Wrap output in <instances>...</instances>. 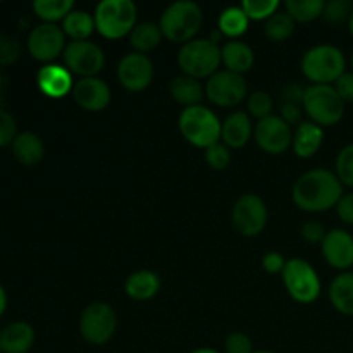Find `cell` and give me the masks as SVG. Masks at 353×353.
Wrapping results in <instances>:
<instances>
[{
	"label": "cell",
	"instance_id": "43",
	"mask_svg": "<svg viewBox=\"0 0 353 353\" xmlns=\"http://www.w3.org/2000/svg\"><path fill=\"white\" fill-rule=\"evenodd\" d=\"M333 86L345 103H353V71L340 76Z\"/></svg>",
	"mask_w": 353,
	"mask_h": 353
},
{
	"label": "cell",
	"instance_id": "34",
	"mask_svg": "<svg viewBox=\"0 0 353 353\" xmlns=\"http://www.w3.org/2000/svg\"><path fill=\"white\" fill-rule=\"evenodd\" d=\"M334 165H336L334 174L340 179L341 185L347 186V188H353V143L341 148Z\"/></svg>",
	"mask_w": 353,
	"mask_h": 353
},
{
	"label": "cell",
	"instance_id": "17",
	"mask_svg": "<svg viewBox=\"0 0 353 353\" xmlns=\"http://www.w3.org/2000/svg\"><path fill=\"white\" fill-rule=\"evenodd\" d=\"M323 257L331 268L347 272L353 268V236L345 230L327 231L321 243Z\"/></svg>",
	"mask_w": 353,
	"mask_h": 353
},
{
	"label": "cell",
	"instance_id": "40",
	"mask_svg": "<svg viewBox=\"0 0 353 353\" xmlns=\"http://www.w3.org/2000/svg\"><path fill=\"white\" fill-rule=\"evenodd\" d=\"M300 234H302L303 240L307 243H323L324 238H326L327 231L324 228V224H321L319 221H307L302 228H300Z\"/></svg>",
	"mask_w": 353,
	"mask_h": 353
},
{
	"label": "cell",
	"instance_id": "38",
	"mask_svg": "<svg viewBox=\"0 0 353 353\" xmlns=\"http://www.w3.org/2000/svg\"><path fill=\"white\" fill-rule=\"evenodd\" d=\"M17 137V124L12 114L7 112L0 107V148L12 145L14 138Z\"/></svg>",
	"mask_w": 353,
	"mask_h": 353
},
{
	"label": "cell",
	"instance_id": "26",
	"mask_svg": "<svg viewBox=\"0 0 353 353\" xmlns=\"http://www.w3.org/2000/svg\"><path fill=\"white\" fill-rule=\"evenodd\" d=\"M330 302L343 316L353 317V272L347 271L338 274L331 281Z\"/></svg>",
	"mask_w": 353,
	"mask_h": 353
},
{
	"label": "cell",
	"instance_id": "33",
	"mask_svg": "<svg viewBox=\"0 0 353 353\" xmlns=\"http://www.w3.org/2000/svg\"><path fill=\"white\" fill-rule=\"evenodd\" d=\"M241 9L250 21H268L279 10L278 0H243Z\"/></svg>",
	"mask_w": 353,
	"mask_h": 353
},
{
	"label": "cell",
	"instance_id": "48",
	"mask_svg": "<svg viewBox=\"0 0 353 353\" xmlns=\"http://www.w3.org/2000/svg\"><path fill=\"white\" fill-rule=\"evenodd\" d=\"M348 31H350V34L353 37V12H352L350 19H348Z\"/></svg>",
	"mask_w": 353,
	"mask_h": 353
},
{
	"label": "cell",
	"instance_id": "24",
	"mask_svg": "<svg viewBox=\"0 0 353 353\" xmlns=\"http://www.w3.org/2000/svg\"><path fill=\"white\" fill-rule=\"evenodd\" d=\"M12 154L19 164L26 168L40 164L45 155V145L41 138L33 131H23L17 133V137L12 141Z\"/></svg>",
	"mask_w": 353,
	"mask_h": 353
},
{
	"label": "cell",
	"instance_id": "3",
	"mask_svg": "<svg viewBox=\"0 0 353 353\" xmlns=\"http://www.w3.org/2000/svg\"><path fill=\"white\" fill-rule=\"evenodd\" d=\"M302 72L312 85H331L347 72V59L334 45H316L303 55Z\"/></svg>",
	"mask_w": 353,
	"mask_h": 353
},
{
	"label": "cell",
	"instance_id": "13",
	"mask_svg": "<svg viewBox=\"0 0 353 353\" xmlns=\"http://www.w3.org/2000/svg\"><path fill=\"white\" fill-rule=\"evenodd\" d=\"M28 50L38 62L50 64L65 50V34L57 24L43 23L31 30L28 37Z\"/></svg>",
	"mask_w": 353,
	"mask_h": 353
},
{
	"label": "cell",
	"instance_id": "49",
	"mask_svg": "<svg viewBox=\"0 0 353 353\" xmlns=\"http://www.w3.org/2000/svg\"><path fill=\"white\" fill-rule=\"evenodd\" d=\"M254 353H274V352H269V350H259V352H254Z\"/></svg>",
	"mask_w": 353,
	"mask_h": 353
},
{
	"label": "cell",
	"instance_id": "5",
	"mask_svg": "<svg viewBox=\"0 0 353 353\" xmlns=\"http://www.w3.org/2000/svg\"><path fill=\"white\" fill-rule=\"evenodd\" d=\"M221 59L219 45L214 43L210 38H195L188 43L181 45L178 54V64L183 74L192 76L195 79H209L219 71Z\"/></svg>",
	"mask_w": 353,
	"mask_h": 353
},
{
	"label": "cell",
	"instance_id": "21",
	"mask_svg": "<svg viewBox=\"0 0 353 353\" xmlns=\"http://www.w3.org/2000/svg\"><path fill=\"white\" fill-rule=\"evenodd\" d=\"M221 59L226 71L241 74L250 71L255 64V54L250 45L240 40H230L221 47Z\"/></svg>",
	"mask_w": 353,
	"mask_h": 353
},
{
	"label": "cell",
	"instance_id": "28",
	"mask_svg": "<svg viewBox=\"0 0 353 353\" xmlns=\"http://www.w3.org/2000/svg\"><path fill=\"white\" fill-rule=\"evenodd\" d=\"M248 26H250V19L241 7H228L219 14V19H217L219 33L231 40H238L241 34L247 33Z\"/></svg>",
	"mask_w": 353,
	"mask_h": 353
},
{
	"label": "cell",
	"instance_id": "15",
	"mask_svg": "<svg viewBox=\"0 0 353 353\" xmlns=\"http://www.w3.org/2000/svg\"><path fill=\"white\" fill-rule=\"evenodd\" d=\"M117 79L128 92H143L154 79V62L138 52L126 54L117 65Z\"/></svg>",
	"mask_w": 353,
	"mask_h": 353
},
{
	"label": "cell",
	"instance_id": "8",
	"mask_svg": "<svg viewBox=\"0 0 353 353\" xmlns=\"http://www.w3.org/2000/svg\"><path fill=\"white\" fill-rule=\"evenodd\" d=\"M281 276L288 295L299 303H314L323 292L319 274L305 259H290Z\"/></svg>",
	"mask_w": 353,
	"mask_h": 353
},
{
	"label": "cell",
	"instance_id": "31",
	"mask_svg": "<svg viewBox=\"0 0 353 353\" xmlns=\"http://www.w3.org/2000/svg\"><path fill=\"white\" fill-rule=\"evenodd\" d=\"M324 6H326L324 0H288L285 3L286 12L292 16V19L302 24L312 23L323 17Z\"/></svg>",
	"mask_w": 353,
	"mask_h": 353
},
{
	"label": "cell",
	"instance_id": "7",
	"mask_svg": "<svg viewBox=\"0 0 353 353\" xmlns=\"http://www.w3.org/2000/svg\"><path fill=\"white\" fill-rule=\"evenodd\" d=\"M345 105L333 85H309L303 92L302 107L314 124L334 126L345 116Z\"/></svg>",
	"mask_w": 353,
	"mask_h": 353
},
{
	"label": "cell",
	"instance_id": "27",
	"mask_svg": "<svg viewBox=\"0 0 353 353\" xmlns=\"http://www.w3.org/2000/svg\"><path fill=\"white\" fill-rule=\"evenodd\" d=\"M95 30V17H93V14L86 12V10H72L62 21V31L72 41L88 40L90 34Z\"/></svg>",
	"mask_w": 353,
	"mask_h": 353
},
{
	"label": "cell",
	"instance_id": "44",
	"mask_svg": "<svg viewBox=\"0 0 353 353\" xmlns=\"http://www.w3.org/2000/svg\"><path fill=\"white\" fill-rule=\"evenodd\" d=\"M336 212L345 224L353 226V193H343L340 202L336 203Z\"/></svg>",
	"mask_w": 353,
	"mask_h": 353
},
{
	"label": "cell",
	"instance_id": "47",
	"mask_svg": "<svg viewBox=\"0 0 353 353\" xmlns=\"http://www.w3.org/2000/svg\"><path fill=\"white\" fill-rule=\"evenodd\" d=\"M190 353H219L216 348H209V347H203V348H196V350L190 352Z\"/></svg>",
	"mask_w": 353,
	"mask_h": 353
},
{
	"label": "cell",
	"instance_id": "2",
	"mask_svg": "<svg viewBox=\"0 0 353 353\" xmlns=\"http://www.w3.org/2000/svg\"><path fill=\"white\" fill-rule=\"evenodd\" d=\"M203 23V12L199 3L192 0H178L162 12L159 26L162 34L172 43H188L195 40Z\"/></svg>",
	"mask_w": 353,
	"mask_h": 353
},
{
	"label": "cell",
	"instance_id": "51",
	"mask_svg": "<svg viewBox=\"0 0 353 353\" xmlns=\"http://www.w3.org/2000/svg\"><path fill=\"white\" fill-rule=\"evenodd\" d=\"M0 353H2V341H0Z\"/></svg>",
	"mask_w": 353,
	"mask_h": 353
},
{
	"label": "cell",
	"instance_id": "23",
	"mask_svg": "<svg viewBox=\"0 0 353 353\" xmlns=\"http://www.w3.org/2000/svg\"><path fill=\"white\" fill-rule=\"evenodd\" d=\"M0 341L3 353H28L34 345V330L24 321H16L0 331Z\"/></svg>",
	"mask_w": 353,
	"mask_h": 353
},
{
	"label": "cell",
	"instance_id": "32",
	"mask_svg": "<svg viewBox=\"0 0 353 353\" xmlns=\"http://www.w3.org/2000/svg\"><path fill=\"white\" fill-rule=\"evenodd\" d=\"M295 24L296 23L286 10H278L274 16H271L265 21L264 33L271 41L281 43V41L288 40L292 37L293 31H295Z\"/></svg>",
	"mask_w": 353,
	"mask_h": 353
},
{
	"label": "cell",
	"instance_id": "29",
	"mask_svg": "<svg viewBox=\"0 0 353 353\" xmlns=\"http://www.w3.org/2000/svg\"><path fill=\"white\" fill-rule=\"evenodd\" d=\"M161 26L155 23H140L134 26V30L130 34V43L138 54H145L152 52L162 40Z\"/></svg>",
	"mask_w": 353,
	"mask_h": 353
},
{
	"label": "cell",
	"instance_id": "1",
	"mask_svg": "<svg viewBox=\"0 0 353 353\" xmlns=\"http://www.w3.org/2000/svg\"><path fill=\"white\" fill-rule=\"evenodd\" d=\"M295 205L310 214L326 212L343 196V185L327 169H312L300 176L292 190Z\"/></svg>",
	"mask_w": 353,
	"mask_h": 353
},
{
	"label": "cell",
	"instance_id": "20",
	"mask_svg": "<svg viewBox=\"0 0 353 353\" xmlns=\"http://www.w3.org/2000/svg\"><path fill=\"white\" fill-rule=\"evenodd\" d=\"M324 141V130L312 121H302L293 133V152L300 159H310L321 150Z\"/></svg>",
	"mask_w": 353,
	"mask_h": 353
},
{
	"label": "cell",
	"instance_id": "10",
	"mask_svg": "<svg viewBox=\"0 0 353 353\" xmlns=\"http://www.w3.org/2000/svg\"><path fill=\"white\" fill-rule=\"evenodd\" d=\"M268 221L269 210L261 196L255 193H243L238 196L231 210V223L241 236H259L268 226Z\"/></svg>",
	"mask_w": 353,
	"mask_h": 353
},
{
	"label": "cell",
	"instance_id": "45",
	"mask_svg": "<svg viewBox=\"0 0 353 353\" xmlns=\"http://www.w3.org/2000/svg\"><path fill=\"white\" fill-rule=\"evenodd\" d=\"M303 107L300 103L293 102H283L281 103V117L286 121V123L292 126V124H296L299 126L302 123V112Z\"/></svg>",
	"mask_w": 353,
	"mask_h": 353
},
{
	"label": "cell",
	"instance_id": "19",
	"mask_svg": "<svg viewBox=\"0 0 353 353\" xmlns=\"http://www.w3.org/2000/svg\"><path fill=\"white\" fill-rule=\"evenodd\" d=\"M252 134H254V126H252L250 116L243 110H236L224 119L221 140L226 147L241 148L250 141Z\"/></svg>",
	"mask_w": 353,
	"mask_h": 353
},
{
	"label": "cell",
	"instance_id": "46",
	"mask_svg": "<svg viewBox=\"0 0 353 353\" xmlns=\"http://www.w3.org/2000/svg\"><path fill=\"white\" fill-rule=\"evenodd\" d=\"M6 309H7V293L6 290H3V286L0 285V317L3 316Z\"/></svg>",
	"mask_w": 353,
	"mask_h": 353
},
{
	"label": "cell",
	"instance_id": "9",
	"mask_svg": "<svg viewBox=\"0 0 353 353\" xmlns=\"http://www.w3.org/2000/svg\"><path fill=\"white\" fill-rule=\"evenodd\" d=\"M117 330L116 310L105 302H93L79 317V334L83 340L95 347L109 343Z\"/></svg>",
	"mask_w": 353,
	"mask_h": 353
},
{
	"label": "cell",
	"instance_id": "14",
	"mask_svg": "<svg viewBox=\"0 0 353 353\" xmlns=\"http://www.w3.org/2000/svg\"><path fill=\"white\" fill-rule=\"evenodd\" d=\"M254 138L262 152L269 155H281L292 147L293 131L281 116L272 114L255 124Z\"/></svg>",
	"mask_w": 353,
	"mask_h": 353
},
{
	"label": "cell",
	"instance_id": "16",
	"mask_svg": "<svg viewBox=\"0 0 353 353\" xmlns=\"http://www.w3.org/2000/svg\"><path fill=\"white\" fill-rule=\"evenodd\" d=\"M72 99L81 109L88 112H100L110 103L112 93L109 85L99 76L95 78H79L72 88Z\"/></svg>",
	"mask_w": 353,
	"mask_h": 353
},
{
	"label": "cell",
	"instance_id": "42",
	"mask_svg": "<svg viewBox=\"0 0 353 353\" xmlns=\"http://www.w3.org/2000/svg\"><path fill=\"white\" fill-rule=\"evenodd\" d=\"M286 262L288 261L279 252H268L262 259V268L268 274H283Z\"/></svg>",
	"mask_w": 353,
	"mask_h": 353
},
{
	"label": "cell",
	"instance_id": "6",
	"mask_svg": "<svg viewBox=\"0 0 353 353\" xmlns=\"http://www.w3.org/2000/svg\"><path fill=\"white\" fill-rule=\"evenodd\" d=\"M95 28L107 40H119L137 26L138 7L131 0H103L97 6Z\"/></svg>",
	"mask_w": 353,
	"mask_h": 353
},
{
	"label": "cell",
	"instance_id": "41",
	"mask_svg": "<svg viewBox=\"0 0 353 353\" xmlns=\"http://www.w3.org/2000/svg\"><path fill=\"white\" fill-rule=\"evenodd\" d=\"M17 54H19L17 41L7 34H0V64H10L16 61Z\"/></svg>",
	"mask_w": 353,
	"mask_h": 353
},
{
	"label": "cell",
	"instance_id": "39",
	"mask_svg": "<svg viewBox=\"0 0 353 353\" xmlns=\"http://www.w3.org/2000/svg\"><path fill=\"white\" fill-rule=\"evenodd\" d=\"M224 348H226V353H254L252 340L241 331H233L228 334Z\"/></svg>",
	"mask_w": 353,
	"mask_h": 353
},
{
	"label": "cell",
	"instance_id": "4",
	"mask_svg": "<svg viewBox=\"0 0 353 353\" xmlns=\"http://www.w3.org/2000/svg\"><path fill=\"white\" fill-rule=\"evenodd\" d=\"M178 128L188 143L205 150L221 140L223 123L209 107L195 105L181 110Z\"/></svg>",
	"mask_w": 353,
	"mask_h": 353
},
{
	"label": "cell",
	"instance_id": "37",
	"mask_svg": "<svg viewBox=\"0 0 353 353\" xmlns=\"http://www.w3.org/2000/svg\"><path fill=\"white\" fill-rule=\"evenodd\" d=\"M205 161L214 171H224L231 162V148L223 141H217L212 147L205 148Z\"/></svg>",
	"mask_w": 353,
	"mask_h": 353
},
{
	"label": "cell",
	"instance_id": "30",
	"mask_svg": "<svg viewBox=\"0 0 353 353\" xmlns=\"http://www.w3.org/2000/svg\"><path fill=\"white\" fill-rule=\"evenodd\" d=\"M72 10H74L72 0H34L33 2V12L50 24L64 21Z\"/></svg>",
	"mask_w": 353,
	"mask_h": 353
},
{
	"label": "cell",
	"instance_id": "11",
	"mask_svg": "<svg viewBox=\"0 0 353 353\" xmlns=\"http://www.w3.org/2000/svg\"><path fill=\"white\" fill-rule=\"evenodd\" d=\"M65 68L78 74L79 78H95L105 64V55L102 48L93 41H71L65 45L64 50Z\"/></svg>",
	"mask_w": 353,
	"mask_h": 353
},
{
	"label": "cell",
	"instance_id": "12",
	"mask_svg": "<svg viewBox=\"0 0 353 353\" xmlns=\"http://www.w3.org/2000/svg\"><path fill=\"white\" fill-rule=\"evenodd\" d=\"M248 86L241 74L234 72L217 71L205 83V97L217 107H234L241 103L247 97Z\"/></svg>",
	"mask_w": 353,
	"mask_h": 353
},
{
	"label": "cell",
	"instance_id": "18",
	"mask_svg": "<svg viewBox=\"0 0 353 353\" xmlns=\"http://www.w3.org/2000/svg\"><path fill=\"white\" fill-rule=\"evenodd\" d=\"M37 83L40 92L48 99H62L74 88L72 72L64 65L57 64L43 65L38 71Z\"/></svg>",
	"mask_w": 353,
	"mask_h": 353
},
{
	"label": "cell",
	"instance_id": "25",
	"mask_svg": "<svg viewBox=\"0 0 353 353\" xmlns=\"http://www.w3.org/2000/svg\"><path fill=\"white\" fill-rule=\"evenodd\" d=\"M169 92H171L172 100L185 107V109L186 107L200 105L202 99L205 97V88L202 86V83L186 74L176 76L171 85H169Z\"/></svg>",
	"mask_w": 353,
	"mask_h": 353
},
{
	"label": "cell",
	"instance_id": "35",
	"mask_svg": "<svg viewBox=\"0 0 353 353\" xmlns=\"http://www.w3.org/2000/svg\"><path fill=\"white\" fill-rule=\"evenodd\" d=\"M248 114L257 117L259 121L265 119V117L272 116V109H274V100H272L271 93L268 92H254L247 100Z\"/></svg>",
	"mask_w": 353,
	"mask_h": 353
},
{
	"label": "cell",
	"instance_id": "36",
	"mask_svg": "<svg viewBox=\"0 0 353 353\" xmlns=\"http://www.w3.org/2000/svg\"><path fill=\"white\" fill-rule=\"evenodd\" d=\"M353 12V3L350 0H331L324 6L323 17L331 24H341L350 19Z\"/></svg>",
	"mask_w": 353,
	"mask_h": 353
},
{
	"label": "cell",
	"instance_id": "22",
	"mask_svg": "<svg viewBox=\"0 0 353 353\" xmlns=\"http://www.w3.org/2000/svg\"><path fill=\"white\" fill-rule=\"evenodd\" d=\"M161 285L162 281L157 272L141 269V271H134L128 276L126 283H124V292L137 302H147L157 295Z\"/></svg>",
	"mask_w": 353,
	"mask_h": 353
},
{
	"label": "cell",
	"instance_id": "50",
	"mask_svg": "<svg viewBox=\"0 0 353 353\" xmlns=\"http://www.w3.org/2000/svg\"><path fill=\"white\" fill-rule=\"evenodd\" d=\"M350 64H352V69H353V52H352V55H350Z\"/></svg>",
	"mask_w": 353,
	"mask_h": 353
}]
</instances>
